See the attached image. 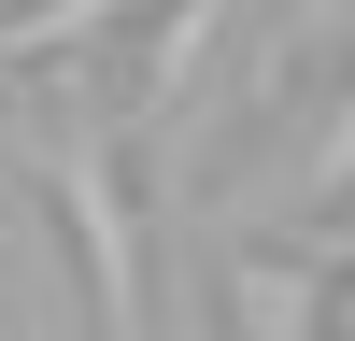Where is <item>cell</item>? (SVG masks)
<instances>
[{
	"label": "cell",
	"mask_w": 355,
	"mask_h": 341,
	"mask_svg": "<svg viewBox=\"0 0 355 341\" xmlns=\"http://www.w3.org/2000/svg\"><path fill=\"white\" fill-rule=\"evenodd\" d=\"M114 15H128V0H15V15H0V85H28L43 57H85Z\"/></svg>",
	"instance_id": "2"
},
{
	"label": "cell",
	"mask_w": 355,
	"mask_h": 341,
	"mask_svg": "<svg viewBox=\"0 0 355 341\" xmlns=\"http://www.w3.org/2000/svg\"><path fill=\"white\" fill-rule=\"evenodd\" d=\"M15 170L57 199V227L85 242V313H100V327H157V299H142V213H128L114 142H100V128H71V142H28Z\"/></svg>",
	"instance_id": "1"
}]
</instances>
